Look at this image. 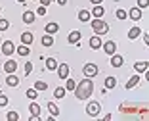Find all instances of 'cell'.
<instances>
[{
  "mask_svg": "<svg viewBox=\"0 0 149 121\" xmlns=\"http://www.w3.org/2000/svg\"><path fill=\"white\" fill-rule=\"evenodd\" d=\"M92 92H94V81H92V77L82 79L79 85L74 87V96H77V100H88Z\"/></svg>",
  "mask_w": 149,
  "mask_h": 121,
  "instance_id": "cell-1",
  "label": "cell"
},
{
  "mask_svg": "<svg viewBox=\"0 0 149 121\" xmlns=\"http://www.w3.org/2000/svg\"><path fill=\"white\" fill-rule=\"evenodd\" d=\"M90 25H92V31L96 33V35H100V37L105 35V33H109V25H107L101 18H94Z\"/></svg>",
  "mask_w": 149,
  "mask_h": 121,
  "instance_id": "cell-2",
  "label": "cell"
},
{
  "mask_svg": "<svg viewBox=\"0 0 149 121\" xmlns=\"http://www.w3.org/2000/svg\"><path fill=\"white\" fill-rule=\"evenodd\" d=\"M100 112H101V106L97 102H90L86 106V113L90 117H97V115H100Z\"/></svg>",
  "mask_w": 149,
  "mask_h": 121,
  "instance_id": "cell-3",
  "label": "cell"
},
{
  "mask_svg": "<svg viewBox=\"0 0 149 121\" xmlns=\"http://www.w3.org/2000/svg\"><path fill=\"white\" fill-rule=\"evenodd\" d=\"M97 65L96 63H86V65L82 67V73H84V77H96L97 75Z\"/></svg>",
  "mask_w": 149,
  "mask_h": 121,
  "instance_id": "cell-4",
  "label": "cell"
},
{
  "mask_svg": "<svg viewBox=\"0 0 149 121\" xmlns=\"http://www.w3.org/2000/svg\"><path fill=\"white\" fill-rule=\"evenodd\" d=\"M0 46H2V54H6V56H12V54L15 52V46H13L12 40H4Z\"/></svg>",
  "mask_w": 149,
  "mask_h": 121,
  "instance_id": "cell-5",
  "label": "cell"
},
{
  "mask_svg": "<svg viewBox=\"0 0 149 121\" xmlns=\"http://www.w3.org/2000/svg\"><path fill=\"white\" fill-rule=\"evenodd\" d=\"M103 50H105L107 56H113V54L117 52V42H115V40H107L105 44H103Z\"/></svg>",
  "mask_w": 149,
  "mask_h": 121,
  "instance_id": "cell-6",
  "label": "cell"
},
{
  "mask_svg": "<svg viewBox=\"0 0 149 121\" xmlns=\"http://www.w3.org/2000/svg\"><path fill=\"white\" fill-rule=\"evenodd\" d=\"M128 18H130V19H134V21H140V19L143 18V13H141V10L136 6V8H132L130 12H128Z\"/></svg>",
  "mask_w": 149,
  "mask_h": 121,
  "instance_id": "cell-7",
  "label": "cell"
},
{
  "mask_svg": "<svg viewBox=\"0 0 149 121\" xmlns=\"http://www.w3.org/2000/svg\"><path fill=\"white\" fill-rule=\"evenodd\" d=\"M4 71L6 73H15L17 71V62H15V60H8V62L4 63Z\"/></svg>",
  "mask_w": 149,
  "mask_h": 121,
  "instance_id": "cell-8",
  "label": "cell"
},
{
  "mask_svg": "<svg viewBox=\"0 0 149 121\" xmlns=\"http://www.w3.org/2000/svg\"><path fill=\"white\" fill-rule=\"evenodd\" d=\"M67 40H69V44H80V31H71Z\"/></svg>",
  "mask_w": 149,
  "mask_h": 121,
  "instance_id": "cell-9",
  "label": "cell"
},
{
  "mask_svg": "<svg viewBox=\"0 0 149 121\" xmlns=\"http://www.w3.org/2000/svg\"><path fill=\"white\" fill-rule=\"evenodd\" d=\"M57 75H59V79H67V77H69V65H67V63L57 65Z\"/></svg>",
  "mask_w": 149,
  "mask_h": 121,
  "instance_id": "cell-10",
  "label": "cell"
},
{
  "mask_svg": "<svg viewBox=\"0 0 149 121\" xmlns=\"http://www.w3.org/2000/svg\"><path fill=\"white\" fill-rule=\"evenodd\" d=\"M33 40H35L33 33H29V31L21 33V44H33Z\"/></svg>",
  "mask_w": 149,
  "mask_h": 121,
  "instance_id": "cell-11",
  "label": "cell"
},
{
  "mask_svg": "<svg viewBox=\"0 0 149 121\" xmlns=\"http://www.w3.org/2000/svg\"><path fill=\"white\" fill-rule=\"evenodd\" d=\"M123 63H124L123 56H118V54H113V56H111V65H113V67H120Z\"/></svg>",
  "mask_w": 149,
  "mask_h": 121,
  "instance_id": "cell-12",
  "label": "cell"
},
{
  "mask_svg": "<svg viewBox=\"0 0 149 121\" xmlns=\"http://www.w3.org/2000/svg\"><path fill=\"white\" fill-rule=\"evenodd\" d=\"M138 83H140V75H134V77H130V79H128V83L124 85V89L130 90V89H134V87H136Z\"/></svg>",
  "mask_w": 149,
  "mask_h": 121,
  "instance_id": "cell-13",
  "label": "cell"
},
{
  "mask_svg": "<svg viewBox=\"0 0 149 121\" xmlns=\"http://www.w3.org/2000/svg\"><path fill=\"white\" fill-rule=\"evenodd\" d=\"M88 44H90V48H94V50L100 48V46H101V39H100V35H94L92 39L88 40Z\"/></svg>",
  "mask_w": 149,
  "mask_h": 121,
  "instance_id": "cell-14",
  "label": "cell"
},
{
  "mask_svg": "<svg viewBox=\"0 0 149 121\" xmlns=\"http://www.w3.org/2000/svg\"><path fill=\"white\" fill-rule=\"evenodd\" d=\"M6 85L8 87H17L19 85V79L13 73H8V77H6Z\"/></svg>",
  "mask_w": 149,
  "mask_h": 121,
  "instance_id": "cell-15",
  "label": "cell"
},
{
  "mask_svg": "<svg viewBox=\"0 0 149 121\" xmlns=\"http://www.w3.org/2000/svg\"><path fill=\"white\" fill-rule=\"evenodd\" d=\"M136 110H140V106L138 104H120V112H136Z\"/></svg>",
  "mask_w": 149,
  "mask_h": 121,
  "instance_id": "cell-16",
  "label": "cell"
},
{
  "mask_svg": "<svg viewBox=\"0 0 149 121\" xmlns=\"http://www.w3.org/2000/svg\"><path fill=\"white\" fill-rule=\"evenodd\" d=\"M29 112H31V117H40V106H38V104H35V102H31Z\"/></svg>",
  "mask_w": 149,
  "mask_h": 121,
  "instance_id": "cell-17",
  "label": "cell"
},
{
  "mask_svg": "<svg viewBox=\"0 0 149 121\" xmlns=\"http://www.w3.org/2000/svg\"><path fill=\"white\" fill-rule=\"evenodd\" d=\"M105 13V10H103V6L101 4H96L94 6V12H92V18H101Z\"/></svg>",
  "mask_w": 149,
  "mask_h": 121,
  "instance_id": "cell-18",
  "label": "cell"
},
{
  "mask_svg": "<svg viewBox=\"0 0 149 121\" xmlns=\"http://www.w3.org/2000/svg\"><path fill=\"white\" fill-rule=\"evenodd\" d=\"M57 29H59V25H57V23H54V21L46 23V33H48V35H54V33H57Z\"/></svg>",
  "mask_w": 149,
  "mask_h": 121,
  "instance_id": "cell-19",
  "label": "cell"
},
{
  "mask_svg": "<svg viewBox=\"0 0 149 121\" xmlns=\"http://www.w3.org/2000/svg\"><path fill=\"white\" fill-rule=\"evenodd\" d=\"M140 35H141V29H140V27H132L130 31H128V39H132V40L138 39Z\"/></svg>",
  "mask_w": 149,
  "mask_h": 121,
  "instance_id": "cell-20",
  "label": "cell"
},
{
  "mask_svg": "<svg viewBox=\"0 0 149 121\" xmlns=\"http://www.w3.org/2000/svg\"><path fill=\"white\" fill-rule=\"evenodd\" d=\"M90 18H92V13L88 12V10H80V12H79V19H80V21L86 23V21H90Z\"/></svg>",
  "mask_w": 149,
  "mask_h": 121,
  "instance_id": "cell-21",
  "label": "cell"
},
{
  "mask_svg": "<svg viewBox=\"0 0 149 121\" xmlns=\"http://www.w3.org/2000/svg\"><path fill=\"white\" fill-rule=\"evenodd\" d=\"M134 69H136L138 73H145V71H147V62H138V63H134Z\"/></svg>",
  "mask_w": 149,
  "mask_h": 121,
  "instance_id": "cell-22",
  "label": "cell"
},
{
  "mask_svg": "<svg viewBox=\"0 0 149 121\" xmlns=\"http://www.w3.org/2000/svg\"><path fill=\"white\" fill-rule=\"evenodd\" d=\"M46 69H48V71H54V69H57V62L54 58H48L46 60Z\"/></svg>",
  "mask_w": 149,
  "mask_h": 121,
  "instance_id": "cell-23",
  "label": "cell"
},
{
  "mask_svg": "<svg viewBox=\"0 0 149 121\" xmlns=\"http://www.w3.org/2000/svg\"><path fill=\"white\" fill-rule=\"evenodd\" d=\"M52 44H54V37L52 35H44L42 37V46L48 48V46H52Z\"/></svg>",
  "mask_w": 149,
  "mask_h": 121,
  "instance_id": "cell-24",
  "label": "cell"
},
{
  "mask_svg": "<svg viewBox=\"0 0 149 121\" xmlns=\"http://www.w3.org/2000/svg\"><path fill=\"white\" fill-rule=\"evenodd\" d=\"M29 52H31L29 44H21V46L17 48V54H19V56H29Z\"/></svg>",
  "mask_w": 149,
  "mask_h": 121,
  "instance_id": "cell-25",
  "label": "cell"
},
{
  "mask_svg": "<svg viewBox=\"0 0 149 121\" xmlns=\"http://www.w3.org/2000/svg\"><path fill=\"white\" fill-rule=\"evenodd\" d=\"M23 21L25 23H33L35 21V12H25L23 13Z\"/></svg>",
  "mask_w": 149,
  "mask_h": 121,
  "instance_id": "cell-26",
  "label": "cell"
},
{
  "mask_svg": "<svg viewBox=\"0 0 149 121\" xmlns=\"http://www.w3.org/2000/svg\"><path fill=\"white\" fill-rule=\"evenodd\" d=\"M117 87V79L115 77H107L105 79V89H115Z\"/></svg>",
  "mask_w": 149,
  "mask_h": 121,
  "instance_id": "cell-27",
  "label": "cell"
},
{
  "mask_svg": "<svg viewBox=\"0 0 149 121\" xmlns=\"http://www.w3.org/2000/svg\"><path fill=\"white\" fill-rule=\"evenodd\" d=\"M48 110H50V113H52V117L59 115V108H57V106H56L54 102H50V104H48Z\"/></svg>",
  "mask_w": 149,
  "mask_h": 121,
  "instance_id": "cell-28",
  "label": "cell"
},
{
  "mask_svg": "<svg viewBox=\"0 0 149 121\" xmlns=\"http://www.w3.org/2000/svg\"><path fill=\"white\" fill-rule=\"evenodd\" d=\"M54 96H56L57 100H61L63 96H65V89H61V87H57V89L54 90Z\"/></svg>",
  "mask_w": 149,
  "mask_h": 121,
  "instance_id": "cell-29",
  "label": "cell"
},
{
  "mask_svg": "<svg viewBox=\"0 0 149 121\" xmlns=\"http://www.w3.org/2000/svg\"><path fill=\"white\" fill-rule=\"evenodd\" d=\"M35 89L36 90H46V89H48V83H44V81H36V83H35Z\"/></svg>",
  "mask_w": 149,
  "mask_h": 121,
  "instance_id": "cell-30",
  "label": "cell"
},
{
  "mask_svg": "<svg viewBox=\"0 0 149 121\" xmlns=\"http://www.w3.org/2000/svg\"><path fill=\"white\" fill-rule=\"evenodd\" d=\"M36 96H38V90H36V89H29V90H27V98L35 100Z\"/></svg>",
  "mask_w": 149,
  "mask_h": 121,
  "instance_id": "cell-31",
  "label": "cell"
},
{
  "mask_svg": "<svg viewBox=\"0 0 149 121\" xmlns=\"http://www.w3.org/2000/svg\"><path fill=\"white\" fill-rule=\"evenodd\" d=\"M8 27H10V21H8L6 18H2V19H0V31L4 33L6 29H8Z\"/></svg>",
  "mask_w": 149,
  "mask_h": 121,
  "instance_id": "cell-32",
  "label": "cell"
},
{
  "mask_svg": "<svg viewBox=\"0 0 149 121\" xmlns=\"http://www.w3.org/2000/svg\"><path fill=\"white\" fill-rule=\"evenodd\" d=\"M8 102H10V100H8V96H6L4 92H0V108L8 106Z\"/></svg>",
  "mask_w": 149,
  "mask_h": 121,
  "instance_id": "cell-33",
  "label": "cell"
},
{
  "mask_svg": "<svg viewBox=\"0 0 149 121\" xmlns=\"http://www.w3.org/2000/svg\"><path fill=\"white\" fill-rule=\"evenodd\" d=\"M117 18L118 19H126L128 18V12H124V10H117Z\"/></svg>",
  "mask_w": 149,
  "mask_h": 121,
  "instance_id": "cell-34",
  "label": "cell"
},
{
  "mask_svg": "<svg viewBox=\"0 0 149 121\" xmlns=\"http://www.w3.org/2000/svg\"><path fill=\"white\" fill-rule=\"evenodd\" d=\"M15 119H19V113L17 112H10L8 113V121H15Z\"/></svg>",
  "mask_w": 149,
  "mask_h": 121,
  "instance_id": "cell-35",
  "label": "cell"
},
{
  "mask_svg": "<svg viewBox=\"0 0 149 121\" xmlns=\"http://www.w3.org/2000/svg\"><path fill=\"white\" fill-rule=\"evenodd\" d=\"M74 87H77V83L73 79H67V90H74Z\"/></svg>",
  "mask_w": 149,
  "mask_h": 121,
  "instance_id": "cell-36",
  "label": "cell"
},
{
  "mask_svg": "<svg viewBox=\"0 0 149 121\" xmlns=\"http://www.w3.org/2000/svg\"><path fill=\"white\" fill-rule=\"evenodd\" d=\"M147 4H149V0H138V8H140V10L147 8Z\"/></svg>",
  "mask_w": 149,
  "mask_h": 121,
  "instance_id": "cell-37",
  "label": "cell"
},
{
  "mask_svg": "<svg viewBox=\"0 0 149 121\" xmlns=\"http://www.w3.org/2000/svg\"><path fill=\"white\" fill-rule=\"evenodd\" d=\"M31 71H33V63H31V62H27V63H25V75H29Z\"/></svg>",
  "mask_w": 149,
  "mask_h": 121,
  "instance_id": "cell-38",
  "label": "cell"
},
{
  "mask_svg": "<svg viewBox=\"0 0 149 121\" xmlns=\"http://www.w3.org/2000/svg\"><path fill=\"white\" fill-rule=\"evenodd\" d=\"M36 13H38V15H46V6H38Z\"/></svg>",
  "mask_w": 149,
  "mask_h": 121,
  "instance_id": "cell-39",
  "label": "cell"
},
{
  "mask_svg": "<svg viewBox=\"0 0 149 121\" xmlns=\"http://www.w3.org/2000/svg\"><path fill=\"white\" fill-rule=\"evenodd\" d=\"M38 2H40V6H50L52 4V0H38Z\"/></svg>",
  "mask_w": 149,
  "mask_h": 121,
  "instance_id": "cell-40",
  "label": "cell"
},
{
  "mask_svg": "<svg viewBox=\"0 0 149 121\" xmlns=\"http://www.w3.org/2000/svg\"><path fill=\"white\" fill-rule=\"evenodd\" d=\"M56 2H57L59 6H65V4H67V0H56Z\"/></svg>",
  "mask_w": 149,
  "mask_h": 121,
  "instance_id": "cell-41",
  "label": "cell"
},
{
  "mask_svg": "<svg viewBox=\"0 0 149 121\" xmlns=\"http://www.w3.org/2000/svg\"><path fill=\"white\" fill-rule=\"evenodd\" d=\"M90 2H92V4L96 6V4H101V2H103V0H90Z\"/></svg>",
  "mask_w": 149,
  "mask_h": 121,
  "instance_id": "cell-42",
  "label": "cell"
},
{
  "mask_svg": "<svg viewBox=\"0 0 149 121\" xmlns=\"http://www.w3.org/2000/svg\"><path fill=\"white\" fill-rule=\"evenodd\" d=\"M17 2H19V4H25V2H27V0H17Z\"/></svg>",
  "mask_w": 149,
  "mask_h": 121,
  "instance_id": "cell-43",
  "label": "cell"
},
{
  "mask_svg": "<svg viewBox=\"0 0 149 121\" xmlns=\"http://www.w3.org/2000/svg\"><path fill=\"white\" fill-rule=\"evenodd\" d=\"M0 44H2V37H0Z\"/></svg>",
  "mask_w": 149,
  "mask_h": 121,
  "instance_id": "cell-44",
  "label": "cell"
},
{
  "mask_svg": "<svg viewBox=\"0 0 149 121\" xmlns=\"http://www.w3.org/2000/svg\"><path fill=\"white\" fill-rule=\"evenodd\" d=\"M0 92H2V87H0Z\"/></svg>",
  "mask_w": 149,
  "mask_h": 121,
  "instance_id": "cell-45",
  "label": "cell"
},
{
  "mask_svg": "<svg viewBox=\"0 0 149 121\" xmlns=\"http://www.w3.org/2000/svg\"><path fill=\"white\" fill-rule=\"evenodd\" d=\"M0 12H2V6H0Z\"/></svg>",
  "mask_w": 149,
  "mask_h": 121,
  "instance_id": "cell-46",
  "label": "cell"
},
{
  "mask_svg": "<svg viewBox=\"0 0 149 121\" xmlns=\"http://www.w3.org/2000/svg\"><path fill=\"white\" fill-rule=\"evenodd\" d=\"M33 2H35V0H33Z\"/></svg>",
  "mask_w": 149,
  "mask_h": 121,
  "instance_id": "cell-47",
  "label": "cell"
}]
</instances>
